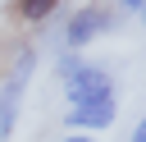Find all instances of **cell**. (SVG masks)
I'll return each mask as SVG.
<instances>
[{"label":"cell","mask_w":146,"mask_h":142,"mask_svg":"<svg viewBox=\"0 0 146 142\" xmlns=\"http://www.w3.org/2000/svg\"><path fill=\"white\" fill-rule=\"evenodd\" d=\"M36 73V50L23 46L14 55V64L5 69V82H0V142L14 137V124H18V105H23V92H27V78Z\"/></svg>","instance_id":"obj_1"},{"label":"cell","mask_w":146,"mask_h":142,"mask_svg":"<svg viewBox=\"0 0 146 142\" xmlns=\"http://www.w3.org/2000/svg\"><path fill=\"white\" fill-rule=\"evenodd\" d=\"M59 78H64V92H68V101L73 105H82V101H105V96H114V78L100 69V64H82L73 50L59 60Z\"/></svg>","instance_id":"obj_2"},{"label":"cell","mask_w":146,"mask_h":142,"mask_svg":"<svg viewBox=\"0 0 146 142\" xmlns=\"http://www.w3.org/2000/svg\"><path fill=\"white\" fill-rule=\"evenodd\" d=\"M114 18H119V14H114L110 5H82V9L64 23V46H68V50H82L87 41H96L100 32H110Z\"/></svg>","instance_id":"obj_3"},{"label":"cell","mask_w":146,"mask_h":142,"mask_svg":"<svg viewBox=\"0 0 146 142\" xmlns=\"http://www.w3.org/2000/svg\"><path fill=\"white\" fill-rule=\"evenodd\" d=\"M64 124H68L73 133H91V128H105V124H114V96H105V101H82V105H68Z\"/></svg>","instance_id":"obj_4"},{"label":"cell","mask_w":146,"mask_h":142,"mask_svg":"<svg viewBox=\"0 0 146 142\" xmlns=\"http://www.w3.org/2000/svg\"><path fill=\"white\" fill-rule=\"evenodd\" d=\"M55 9H59V0H14V14L23 23H46Z\"/></svg>","instance_id":"obj_5"},{"label":"cell","mask_w":146,"mask_h":142,"mask_svg":"<svg viewBox=\"0 0 146 142\" xmlns=\"http://www.w3.org/2000/svg\"><path fill=\"white\" fill-rule=\"evenodd\" d=\"M119 9L123 14H141V0H119Z\"/></svg>","instance_id":"obj_6"},{"label":"cell","mask_w":146,"mask_h":142,"mask_svg":"<svg viewBox=\"0 0 146 142\" xmlns=\"http://www.w3.org/2000/svg\"><path fill=\"white\" fill-rule=\"evenodd\" d=\"M128 142H146V128H141V124H137V128H132V137H128Z\"/></svg>","instance_id":"obj_7"},{"label":"cell","mask_w":146,"mask_h":142,"mask_svg":"<svg viewBox=\"0 0 146 142\" xmlns=\"http://www.w3.org/2000/svg\"><path fill=\"white\" fill-rule=\"evenodd\" d=\"M64 142H91V137H87V133H73V137H64Z\"/></svg>","instance_id":"obj_8"}]
</instances>
